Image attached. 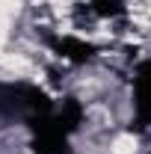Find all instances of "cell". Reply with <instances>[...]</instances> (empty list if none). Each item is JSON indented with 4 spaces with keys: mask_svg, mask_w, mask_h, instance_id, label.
Returning <instances> with one entry per match:
<instances>
[{
    "mask_svg": "<svg viewBox=\"0 0 151 154\" xmlns=\"http://www.w3.org/2000/svg\"><path fill=\"white\" fill-rule=\"evenodd\" d=\"M92 9H95V15H101V18H119V15L128 12L125 0H92Z\"/></svg>",
    "mask_w": 151,
    "mask_h": 154,
    "instance_id": "2",
    "label": "cell"
},
{
    "mask_svg": "<svg viewBox=\"0 0 151 154\" xmlns=\"http://www.w3.org/2000/svg\"><path fill=\"white\" fill-rule=\"evenodd\" d=\"M51 45H54V51L62 59H68L74 65H83V62H89L95 57V45L86 42V38H80V36H57Z\"/></svg>",
    "mask_w": 151,
    "mask_h": 154,
    "instance_id": "1",
    "label": "cell"
}]
</instances>
